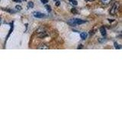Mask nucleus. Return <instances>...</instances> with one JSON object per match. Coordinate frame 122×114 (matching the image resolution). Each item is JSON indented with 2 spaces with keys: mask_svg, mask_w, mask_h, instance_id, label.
<instances>
[{
  "mask_svg": "<svg viewBox=\"0 0 122 114\" xmlns=\"http://www.w3.org/2000/svg\"><path fill=\"white\" fill-rule=\"evenodd\" d=\"M45 8H46V9H47V11H51V6H50V5H46V6H45Z\"/></svg>",
  "mask_w": 122,
  "mask_h": 114,
  "instance_id": "obj_10",
  "label": "nucleus"
},
{
  "mask_svg": "<svg viewBox=\"0 0 122 114\" xmlns=\"http://www.w3.org/2000/svg\"><path fill=\"white\" fill-rule=\"evenodd\" d=\"M102 3L105 4V5H108V4H109L111 2H112V0H101Z\"/></svg>",
  "mask_w": 122,
  "mask_h": 114,
  "instance_id": "obj_7",
  "label": "nucleus"
},
{
  "mask_svg": "<svg viewBox=\"0 0 122 114\" xmlns=\"http://www.w3.org/2000/svg\"><path fill=\"white\" fill-rule=\"evenodd\" d=\"M15 8H16V9H17V10H19V11L21 10V7L20 5H16V7H15Z\"/></svg>",
  "mask_w": 122,
  "mask_h": 114,
  "instance_id": "obj_13",
  "label": "nucleus"
},
{
  "mask_svg": "<svg viewBox=\"0 0 122 114\" xmlns=\"http://www.w3.org/2000/svg\"><path fill=\"white\" fill-rule=\"evenodd\" d=\"M100 32H101V34L102 36H105L106 35V30L104 27H102L100 28Z\"/></svg>",
  "mask_w": 122,
  "mask_h": 114,
  "instance_id": "obj_5",
  "label": "nucleus"
},
{
  "mask_svg": "<svg viewBox=\"0 0 122 114\" xmlns=\"http://www.w3.org/2000/svg\"><path fill=\"white\" fill-rule=\"evenodd\" d=\"M71 3L72 4V5H77V4H78V2L76 1V0H72V2H71Z\"/></svg>",
  "mask_w": 122,
  "mask_h": 114,
  "instance_id": "obj_11",
  "label": "nucleus"
},
{
  "mask_svg": "<svg viewBox=\"0 0 122 114\" xmlns=\"http://www.w3.org/2000/svg\"><path fill=\"white\" fill-rule=\"evenodd\" d=\"M28 8H33L34 7V3L32 2H29L28 4Z\"/></svg>",
  "mask_w": 122,
  "mask_h": 114,
  "instance_id": "obj_8",
  "label": "nucleus"
},
{
  "mask_svg": "<svg viewBox=\"0 0 122 114\" xmlns=\"http://www.w3.org/2000/svg\"><path fill=\"white\" fill-rule=\"evenodd\" d=\"M12 1H14L15 2H21V0H12Z\"/></svg>",
  "mask_w": 122,
  "mask_h": 114,
  "instance_id": "obj_15",
  "label": "nucleus"
},
{
  "mask_svg": "<svg viewBox=\"0 0 122 114\" xmlns=\"http://www.w3.org/2000/svg\"><path fill=\"white\" fill-rule=\"evenodd\" d=\"M71 11H72V13H74V14H76V13H77V11H76L75 9H72L71 10Z\"/></svg>",
  "mask_w": 122,
  "mask_h": 114,
  "instance_id": "obj_14",
  "label": "nucleus"
},
{
  "mask_svg": "<svg viewBox=\"0 0 122 114\" xmlns=\"http://www.w3.org/2000/svg\"><path fill=\"white\" fill-rule=\"evenodd\" d=\"M86 2H92V1H94V0H86Z\"/></svg>",
  "mask_w": 122,
  "mask_h": 114,
  "instance_id": "obj_16",
  "label": "nucleus"
},
{
  "mask_svg": "<svg viewBox=\"0 0 122 114\" xmlns=\"http://www.w3.org/2000/svg\"><path fill=\"white\" fill-rule=\"evenodd\" d=\"M60 5V2H59V1H57V2H56V5Z\"/></svg>",
  "mask_w": 122,
  "mask_h": 114,
  "instance_id": "obj_17",
  "label": "nucleus"
},
{
  "mask_svg": "<svg viewBox=\"0 0 122 114\" xmlns=\"http://www.w3.org/2000/svg\"><path fill=\"white\" fill-rule=\"evenodd\" d=\"M86 21H83L82 19H79V18H73V19H71L68 21V24H70L72 26L73 25H76V24H84V23H86Z\"/></svg>",
  "mask_w": 122,
  "mask_h": 114,
  "instance_id": "obj_2",
  "label": "nucleus"
},
{
  "mask_svg": "<svg viewBox=\"0 0 122 114\" xmlns=\"http://www.w3.org/2000/svg\"><path fill=\"white\" fill-rule=\"evenodd\" d=\"M0 22H1V18H0Z\"/></svg>",
  "mask_w": 122,
  "mask_h": 114,
  "instance_id": "obj_18",
  "label": "nucleus"
},
{
  "mask_svg": "<svg viewBox=\"0 0 122 114\" xmlns=\"http://www.w3.org/2000/svg\"><path fill=\"white\" fill-rule=\"evenodd\" d=\"M80 37H81V38L82 40H86V37H87V33L86 32H82L80 33Z\"/></svg>",
  "mask_w": 122,
  "mask_h": 114,
  "instance_id": "obj_6",
  "label": "nucleus"
},
{
  "mask_svg": "<svg viewBox=\"0 0 122 114\" xmlns=\"http://www.w3.org/2000/svg\"><path fill=\"white\" fill-rule=\"evenodd\" d=\"M34 16L35 17V18H44L45 15L43 13L38 12V11H37V12H34Z\"/></svg>",
  "mask_w": 122,
  "mask_h": 114,
  "instance_id": "obj_3",
  "label": "nucleus"
},
{
  "mask_svg": "<svg viewBox=\"0 0 122 114\" xmlns=\"http://www.w3.org/2000/svg\"><path fill=\"white\" fill-rule=\"evenodd\" d=\"M114 47L116 49H121V46H119L117 43H114Z\"/></svg>",
  "mask_w": 122,
  "mask_h": 114,
  "instance_id": "obj_9",
  "label": "nucleus"
},
{
  "mask_svg": "<svg viewBox=\"0 0 122 114\" xmlns=\"http://www.w3.org/2000/svg\"><path fill=\"white\" fill-rule=\"evenodd\" d=\"M41 2L43 3V4H46V3H47L48 2V0H41Z\"/></svg>",
  "mask_w": 122,
  "mask_h": 114,
  "instance_id": "obj_12",
  "label": "nucleus"
},
{
  "mask_svg": "<svg viewBox=\"0 0 122 114\" xmlns=\"http://www.w3.org/2000/svg\"><path fill=\"white\" fill-rule=\"evenodd\" d=\"M37 49H49V47H47L46 44H44V43H42L41 44L40 46H38L37 47Z\"/></svg>",
  "mask_w": 122,
  "mask_h": 114,
  "instance_id": "obj_4",
  "label": "nucleus"
},
{
  "mask_svg": "<svg viewBox=\"0 0 122 114\" xmlns=\"http://www.w3.org/2000/svg\"><path fill=\"white\" fill-rule=\"evenodd\" d=\"M119 9H120V3L118 2H116L112 5V9H111V10H110V14H112V15L116 14L118 12Z\"/></svg>",
  "mask_w": 122,
  "mask_h": 114,
  "instance_id": "obj_1",
  "label": "nucleus"
}]
</instances>
